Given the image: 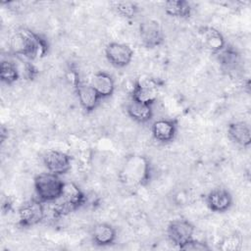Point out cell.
<instances>
[{"instance_id":"obj_1","label":"cell","mask_w":251,"mask_h":251,"mask_svg":"<svg viewBox=\"0 0 251 251\" xmlns=\"http://www.w3.org/2000/svg\"><path fill=\"white\" fill-rule=\"evenodd\" d=\"M10 46L16 55L28 59L42 58L48 50L45 39L26 27H20L16 30L11 37Z\"/></svg>"},{"instance_id":"obj_2","label":"cell","mask_w":251,"mask_h":251,"mask_svg":"<svg viewBox=\"0 0 251 251\" xmlns=\"http://www.w3.org/2000/svg\"><path fill=\"white\" fill-rule=\"evenodd\" d=\"M150 176V163L147 158L139 155L127 157L120 172L121 181L127 185H144Z\"/></svg>"},{"instance_id":"obj_3","label":"cell","mask_w":251,"mask_h":251,"mask_svg":"<svg viewBox=\"0 0 251 251\" xmlns=\"http://www.w3.org/2000/svg\"><path fill=\"white\" fill-rule=\"evenodd\" d=\"M86 201L82 190L74 182H65L62 193L52 203L54 217H62L77 210Z\"/></svg>"},{"instance_id":"obj_4","label":"cell","mask_w":251,"mask_h":251,"mask_svg":"<svg viewBox=\"0 0 251 251\" xmlns=\"http://www.w3.org/2000/svg\"><path fill=\"white\" fill-rule=\"evenodd\" d=\"M64 183L60 176L50 172L39 174L33 179V186L37 198L43 203L53 202L59 198Z\"/></svg>"},{"instance_id":"obj_5","label":"cell","mask_w":251,"mask_h":251,"mask_svg":"<svg viewBox=\"0 0 251 251\" xmlns=\"http://www.w3.org/2000/svg\"><path fill=\"white\" fill-rule=\"evenodd\" d=\"M19 224L28 227L42 222L45 218V207L38 198L30 199L22 204L18 210Z\"/></svg>"},{"instance_id":"obj_6","label":"cell","mask_w":251,"mask_h":251,"mask_svg":"<svg viewBox=\"0 0 251 251\" xmlns=\"http://www.w3.org/2000/svg\"><path fill=\"white\" fill-rule=\"evenodd\" d=\"M158 97V84L154 78L140 76L133 84L131 97L134 100L153 105Z\"/></svg>"},{"instance_id":"obj_7","label":"cell","mask_w":251,"mask_h":251,"mask_svg":"<svg viewBox=\"0 0 251 251\" xmlns=\"http://www.w3.org/2000/svg\"><path fill=\"white\" fill-rule=\"evenodd\" d=\"M194 226L184 219H176L170 222L167 228L169 240L180 248L184 243L192 239L194 233Z\"/></svg>"},{"instance_id":"obj_8","label":"cell","mask_w":251,"mask_h":251,"mask_svg":"<svg viewBox=\"0 0 251 251\" xmlns=\"http://www.w3.org/2000/svg\"><path fill=\"white\" fill-rule=\"evenodd\" d=\"M142 44L148 48L159 46L164 40V31L161 24L156 20L147 19L140 23L138 28Z\"/></svg>"},{"instance_id":"obj_9","label":"cell","mask_w":251,"mask_h":251,"mask_svg":"<svg viewBox=\"0 0 251 251\" xmlns=\"http://www.w3.org/2000/svg\"><path fill=\"white\" fill-rule=\"evenodd\" d=\"M107 61L116 68H124L129 65L133 58L131 47L122 42H111L105 48Z\"/></svg>"},{"instance_id":"obj_10","label":"cell","mask_w":251,"mask_h":251,"mask_svg":"<svg viewBox=\"0 0 251 251\" xmlns=\"http://www.w3.org/2000/svg\"><path fill=\"white\" fill-rule=\"evenodd\" d=\"M43 163L48 172L58 176L68 173L71 169V157L58 150H49L43 155Z\"/></svg>"},{"instance_id":"obj_11","label":"cell","mask_w":251,"mask_h":251,"mask_svg":"<svg viewBox=\"0 0 251 251\" xmlns=\"http://www.w3.org/2000/svg\"><path fill=\"white\" fill-rule=\"evenodd\" d=\"M75 88L78 103L83 110L86 112H92L97 108L101 97L90 82L79 81Z\"/></svg>"},{"instance_id":"obj_12","label":"cell","mask_w":251,"mask_h":251,"mask_svg":"<svg viewBox=\"0 0 251 251\" xmlns=\"http://www.w3.org/2000/svg\"><path fill=\"white\" fill-rule=\"evenodd\" d=\"M199 41L202 47L214 54H218L226 46L223 34L211 26H204L199 29Z\"/></svg>"},{"instance_id":"obj_13","label":"cell","mask_w":251,"mask_h":251,"mask_svg":"<svg viewBox=\"0 0 251 251\" xmlns=\"http://www.w3.org/2000/svg\"><path fill=\"white\" fill-rule=\"evenodd\" d=\"M206 202L213 212L223 213L231 207L232 196L225 188H215L207 195Z\"/></svg>"},{"instance_id":"obj_14","label":"cell","mask_w":251,"mask_h":251,"mask_svg":"<svg viewBox=\"0 0 251 251\" xmlns=\"http://www.w3.org/2000/svg\"><path fill=\"white\" fill-rule=\"evenodd\" d=\"M153 137L160 142L172 141L176 133V124L173 120L160 119L153 123L151 127Z\"/></svg>"},{"instance_id":"obj_15","label":"cell","mask_w":251,"mask_h":251,"mask_svg":"<svg viewBox=\"0 0 251 251\" xmlns=\"http://www.w3.org/2000/svg\"><path fill=\"white\" fill-rule=\"evenodd\" d=\"M126 113L133 121L137 123H147L153 117V108L152 105L146 104L143 102H139L130 98L128 103L126 104Z\"/></svg>"},{"instance_id":"obj_16","label":"cell","mask_w":251,"mask_h":251,"mask_svg":"<svg viewBox=\"0 0 251 251\" xmlns=\"http://www.w3.org/2000/svg\"><path fill=\"white\" fill-rule=\"evenodd\" d=\"M90 84L97 91L101 99L110 97L115 90V81L113 77L104 71L95 73L91 78Z\"/></svg>"},{"instance_id":"obj_17","label":"cell","mask_w":251,"mask_h":251,"mask_svg":"<svg viewBox=\"0 0 251 251\" xmlns=\"http://www.w3.org/2000/svg\"><path fill=\"white\" fill-rule=\"evenodd\" d=\"M92 240L96 245L107 246L115 242L117 237L116 228L107 223H100L94 226L91 231Z\"/></svg>"},{"instance_id":"obj_18","label":"cell","mask_w":251,"mask_h":251,"mask_svg":"<svg viewBox=\"0 0 251 251\" xmlns=\"http://www.w3.org/2000/svg\"><path fill=\"white\" fill-rule=\"evenodd\" d=\"M227 133L230 139L236 144L242 147H247L250 145L251 130L247 123L238 121L229 124L227 127Z\"/></svg>"},{"instance_id":"obj_19","label":"cell","mask_w":251,"mask_h":251,"mask_svg":"<svg viewBox=\"0 0 251 251\" xmlns=\"http://www.w3.org/2000/svg\"><path fill=\"white\" fill-rule=\"evenodd\" d=\"M165 13L175 18H187L191 13V7L187 1L183 0H171L164 4Z\"/></svg>"},{"instance_id":"obj_20","label":"cell","mask_w":251,"mask_h":251,"mask_svg":"<svg viewBox=\"0 0 251 251\" xmlns=\"http://www.w3.org/2000/svg\"><path fill=\"white\" fill-rule=\"evenodd\" d=\"M20 77V71L13 61L3 60L0 65V78L2 82L10 85Z\"/></svg>"},{"instance_id":"obj_21","label":"cell","mask_w":251,"mask_h":251,"mask_svg":"<svg viewBox=\"0 0 251 251\" xmlns=\"http://www.w3.org/2000/svg\"><path fill=\"white\" fill-rule=\"evenodd\" d=\"M242 246L241 237L235 233L225 236L220 242V249L224 251H237Z\"/></svg>"},{"instance_id":"obj_22","label":"cell","mask_w":251,"mask_h":251,"mask_svg":"<svg viewBox=\"0 0 251 251\" xmlns=\"http://www.w3.org/2000/svg\"><path fill=\"white\" fill-rule=\"evenodd\" d=\"M114 8L117 11V13H119L120 15H122L123 17H126V18L134 17L138 11L137 6L134 3L128 2V1L116 2L114 4Z\"/></svg>"},{"instance_id":"obj_23","label":"cell","mask_w":251,"mask_h":251,"mask_svg":"<svg viewBox=\"0 0 251 251\" xmlns=\"http://www.w3.org/2000/svg\"><path fill=\"white\" fill-rule=\"evenodd\" d=\"M179 249L181 250H188V251H204V250H209L210 247L207 245V243L195 239H190L186 243H184Z\"/></svg>"}]
</instances>
